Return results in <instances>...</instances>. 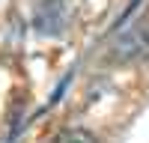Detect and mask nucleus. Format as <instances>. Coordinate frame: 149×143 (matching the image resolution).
Masks as SVG:
<instances>
[{
	"mask_svg": "<svg viewBox=\"0 0 149 143\" xmlns=\"http://www.w3.org/2000/svg\"><path fill=\"white\" fill-rule=\"evenodd\" d=\"M107 60L116 66H134V63H143L149 60V24L140 21L134 27L122 30L113 42H110V51Z\"/></svg>",
	"mask_w": 149,
	"mask_h": 143,
	"instance_id": "nucleus-1",
	"label": "nucleus"
},
{
	"mask_svg": "<svg viewBox=\"0 0 149 143\" xmlns=\"http://www.w3.org/2000/svg\"><path fill=\"white\" fill-rule=\"evenodd\" d=\"M69 24L66 0H36L33 3V27L39 36H60Z\"/></svg>",
	"mask_w": 149,
	"mask_h": 143,
	"instance_id": "nucleus-2",
	"label": "nucleus"
},
{
	"mask_svg": "<svg viewBox=\"0 0 149 143\" xmlns=\"http://www.w3.org/2000/svg\"><path fill=\"white\" fill-rule=\"evenodd\" d=\"M24 125H27V99L21 92H15L9 99V110H6V131H3V143H18Z\"/></svg>",
	"mask_w": 149,
	"mask_h": 143,
	"instance_id": "nucleus-3",
	"label": "nucleus"
},
{
	"mask_svg": "<svg viewBox=\"0 0 149 143\" xmlns=\"http://www.w3.org/2000/svg\"><path fill=\"white\" fill-rule=\"evenodd\" d=\"M54 143H95V134L90 128H84V125H69V128H63L57 134Z\"/></svg>",
	"mask_w": 149,
	"mask_h": 143,
	"instance_id": "nucleus-4",
	"label": "nucleus"
},
{
	"mask_svg": "<svg viewBox=\"0 0 149 143\" xmlns=\"http://www.w3.org/2000/svg\"><path fill=\"white\" fill-rule=\"evenodd\" d=\"M74 81V69L72 72H66V75L63 78H60V83H57V90H54V95H51V99H48V107H51V104H57L60 99H63V95H66V90H69V83Z\"/></svg>",
	"mask_w": 149,
	"mask_h": 143,
	"instance_id": "nucleus-5",
	"label": "nucleus"
}]
</instances>
